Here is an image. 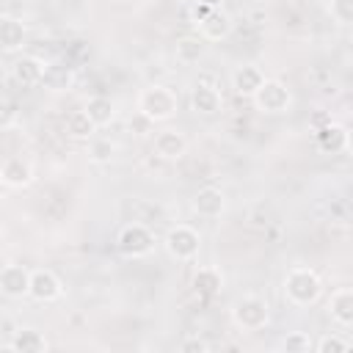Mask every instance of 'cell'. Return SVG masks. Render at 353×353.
I'll use <instances>...</instances> for the list:
<instances>
[{
	"label": "cell",
	"mask_w": 353,
	"mask_h": 353,
	"mask_svg": "<svg viewBox=\"0 0 353 353\" xmlns=\"http://www.w3.org/2000/svg\"><path fill=\"white\" fill-rule=\"evenodd\" d=\"M317 143H320L323 152H331V154L345 152V149H347V130H345L342 124L328 121L325 127L317 130Z\"/></svg>",
	"instance_id": "e0dca14e"
},
{
	"label": "cell",
	"mask_w": 353,
	"mask_h": 353,
	"mask_svg": "<svg viewBox=\"0 0 353 353\" xmlns=\"http://www.w3.org/2000/svg\"><path fill=\"white\" fill-rule=\"evenodd\" d=\"M262 80H265V74H262V69L254 66V63L237 66V69L232 72V88H234L240 97H251V94L262 85Z\"/></svg>",
	"instance_id": "9a60e30c"
},
{
	"label": "cell",
	"mask_w": 353,
	"mask_h": 353,
	"mask_svg": "<svg viewBox=\"0 0 353 353\" xmlns=\"http://www.w3.org/2000/svg\"><path fill=\"white\" fill-rule=\"evenodd\" d=\"M232 317H234V323H237L240 328H245V331H259V328L268 325L270 312H268V303H265L262 298L245 295V298H240V301L234 303Z\"/></svg>",
	"instance_id": "8992f818"
},
{
	"label": "cell",
	"mask_w": 353,
	"mask_h": 353,
	"mask_svg": "<svg viewBox=\"0 0 353 353\" xmlns=\"http://www.w3.org/2000/svg\"><path fill=\"white\" fill-rule=\"evenodd\" d=\"M190 108L201 116H215L223 108V99H221L218 88H212L207 83H196L190 91Z\"/></svg>",
	"instance_id": "30bf717a"
},
{
	"label": "cell",
	"mask_w": 353,
	"mask_h": 353,
	"mask_svg": "<svg viewBox=\"0 0 353 353\" xmlns=\"http://www.w3.org/2000/svg\"><path fill=\"white\" fill-rule=\"evenodd\" d=\"M312 345H314V342H312L309 334H303V331H292V334H287L284 342H281V347H284L287 353H309Z\"/></svg>",
	"instance_id": "d4e9b609"
},
{
	"label": "cell",
	"mask_w": 353,
	"mask_h": 353,
	"mask_svg": "<svg viewBox=\"0 0 353 353\" xmlns=\"http://www.w3.org/2000/svg\"><path fill=\"white\" fill-rule=\"evenodd\" d=\"M331 17L339 25H350L353 22V0H331Z\"/></svg>",
	"instance_id": "83f0119b"
},
{
	"label": "cell",
	"mask_w": 353,
	"mask_h": 353,
	"mask_svg": "<svg viewBox=\"0 0 353 353\" xmlns=\"http://www.w3.org/2000/svg\"><path fill=\"white\" fill-rule=\"evenodd\" d=\"M74 74L66 63H47L44 66V77H41V85L50 88V91H66L72 85Z\"/></svg>",
	"instance_id": "44dd1931"
},
{
	"label": "cell",
	"mask_w": 353,
	"mask_h": 353,
	"mask_svg": "<svg viewBox=\"0 0 353 353\" xmlns=\"http://www.w3.org/2000/svg\"><path fill=\"white\" fill-rule=\"evenodd\" d=\"M284 295L295 306H312L323 295V281L312 268H292L284 279Z\"/></svg>",
	"instance_id": "6da1fadb"
},
{
	"label": "cell",
	"mask_w": 353,
	"mask_h": 353,
	"mask_svg": "<svg viewBox=\"0 0 353 353\" xmlns=\"http://www.w3.org/2000/svg\"><path fill=\"white\" fill-rule=\"evenodd\" d=\"M138 110L149 121H168L176 113V94L165 85H146L138 94Z\"/></svg>",
	"instance_id": "7a4b0ae2"
},
{
	"label": "cell",
	"mask_w": 353,
	"mask_h": 353,
	"mask_svg": "<svg viewBox=\"0 0 353 353\" xmlns=\"http://www.w3.org/2000/svg\"><path fill=\"white\" fill-rule=\"evenodd\" d=\"M199 6H207V8H221V3L223 0H196Z\"/></svg>",
	"instance_id": "1f68e13d"
},
{
	"label": "cell",
	"mask_w": 353,
	"mask_h": 353,
	"mask_svg": "<svg viewBox=\"0 0 353 353\" xmlns=\"http://www.w3.org/2000/svg\"><path fill=\"white\" fill-rule=\"evenodd\" d=\"M199 248H201V237H199V232H196L193 226L176 223V226L168 229V234H165V251H168V256H174L176 262H190V259H196Z\"/></svg>",
	"instance_id": "3957f363"
},
{
	"label": "cell",
	"mask_w": 353,
	"mask_h": 353,
	"mask_svg": "<svg viewBox=\"0 0 353 353\" xmlns=\"http://www.w3.org/2000/svg\"><path fill=\"white\" fill-rule=\"evenodd\" d=\"M221 287H223V276H221L218 268H199V270H196V276H193V290H196L199 295L212 298V295L221 292Z\"/></svg>",
	"instance_id": "ffe728a7"
},
{
	"label": "cell",
	"mask_w": 353,
	"mask_h": 353,
	"mask_svg": "<svg viewBox=\"0 0 353 353\" xmlns=\"http://www.w3.org/2000/svg\"><path fill=\"white\" fill-rule=\"evenodd\" d=\"M25 44V25L14 17H0V47L14 52Z\"/></svg>",
	"instance_id": "d6986e66"
},
{
	"label": "cell",
	"mask_w": 353,
	"mask_h": 353,
	"mask_svg": "<svg viewBox=\"0 0 353 353\" xmlns=\"http://www.w3.org/2000/svg\"><path fill=\"white\" fill-rule=\"evenodd\" d=\"M199 30H201V39L204 41H221L232 33V17L221 8H212L201 22H199Z\"/></svg>",
	"instance_id": "8fae6325"
},
{
	"label": "cell",
	"mask_w": 353,
	"mask_h": 353,
	"mask_svg": "<svg viewBox=\"0 0 353 353\" xmlns=\"http://www.w3.org/2000/svg\"><path fill=\"white\" fill-rule=\"evenodd\" d=\"M6 347L14 350V353H44L50 345H47V339H44L41 331H36V328H19V331H14V336L8 339Z\"/></svg>",
	"instance_id": "5bb4252c"
},
{
	"label": "cell",
	"mask_w": 353,
	"mask_h": 353,
	"mask_svg": "<svg viewBox=\"0 0 353 353\" xmlns=\"http://www.w3.org/2000/svg\"><path fill=\"white\" fill-rule=\"evenodd\" d=\"M30 290V270L25 265H6L0 270V292L6 298H25Z\"/></svg>",
	"instance_id": "ba28073f"
},
{
	"label": "cell",
	"mask_w": 353,
	"mask_h": 353,
	"mask_svg": "<svg viewBox=\"0 0 353 353\" xmlns=\"http://www.w3.org/2000/svg\"><path fill=\"white\" fill-rule=\"evenodd\" d=\"M94 130H97V124L88 119L85 110H74V113L66 116V132H69L72 138H77V141H91V138H94Z\"/></svg>",
	"instance_id": "603a6c76"
},
{
	"label": "cell",
	"mask_w": 353,
	"mask_h": 353,
	"mask_svg": "<svg viewBox=\"0 0 353 353\" xmlns=\"http://www.w3.org/2000/svg\"><path fill=\"white\" fill-rule=\"evenodd\" d=\"M223 207H226V199H223V193L218 188L207 185V188L196 190V196H193V210L201 218H218L223 212Z\"/></svg>",
	"instance_id": "7c38bea8"
},
{
	"label": "cell",
	"mask_w": 353,
	"mask_h": 353,
	"mask_svg": "<svg viewBox=\"0 0 353 353\" xmlns=\"http://www.w3.org/2000/svg\"><path fill=\"white\" fill-rule=\"evenodd\" d=\"M14 116H17V113H14V105L0 97V130L11 127V124H14Z\"/></svg>",
	"instance_id": "f546056e"
},
{
	"label": "cell",
	"mask_w": 353,
	"mask_h": 353,
	"mask_svg": "<svg viewBox=\"0 0 353 353\" xmlns=\"http://www.w3.org/2000/svg\"><path fill=\"white\" fill-rule=\"evenodd\" d=\"M317 353H345L347 347H350V342L345 339V336H336V334H325L323 339H317L314 345H312Z\"/></svg>",
	"instance_id": "484cf974"
},
{
	"label": "cell",
	"mask_w": 353,
	"mask_h": 353,
	"mask_svg": "<svg viewBox=\"0 0 353 353\" xmlns=\"http://www.w3.org/2000/svg\"><path fill=\"white\" fill-rule=\"evenodd\" d=\"M0 234H3V229H0Z\"/></svg>",
	"instance_id": "d6a6232c"
},
{
	"label": "cell",
	"mask_w": 353,
	"mask_h": 353,
	"mask_svg": "<svg viewBox=\"0 0 353 353\" xmlns=\"http://www.w3.org/2000/svg\"><path fill=\"white\" fill-rule=\"evenodd\" d=\"M30 179H33V171H30V165L22 157L3 160V165H0V182L3 185H8V188H25Z\"/></svg>",
	"instance_id": "2e32d148"
},
{
	"label": "cell",
	"mask_w": 353,
	"mask_h": 353,
	"mask_svg": "<svg viewBox=\"0 0 353 353\" xmlns=\"http://www.w3.org/2000/svg\"><path fill=\"white\" fill-rule=\"evenodd\" d=\"M210 11H212V8H207V6H199V3H196V6H193V22L199 25V22H201V19H204Z\"/></svg>",
	"instance_id": "4dcf8cb0"
},
{
	"label": "cell",
	"mask_w": 353,
	"mask_h": 353,
	"mask_svg": "<svg viewBox=\"0 0 353 353\" xmlns=\"http://www.w3.org/2000/svg\"><path fill=\"white\" fill-rule=\"evenodd\" d=\"M116 245H119V251H121L124 256L138 259V256L152 254V248H154V234H152V229L143 226V223H127V226L119 232Z\"/></svg>",
	"instance_id": "5b68a950"
},
{
	"label": "cell",
	"mask_w": 353,
	"mask_h": 353,
	"mask_svg": "<svg viewBox=\"0 0 353 353\" xmlns=\"http://www.w3.org/2000/svg\"><path fill=\"white\" fill-rule=\"evenodd\" d=\"M116 146L108 141V138H91V146H88V154L94 163H110Z\"/></svg>",
	"instance_id": "4316f807"
},
{
	"label": "cell",
	"mask_w": 353,
	"mask_h": 353,
	"mask_svg": "<svg viewBox=\"0 0 353 353\" xmlns=\"http://www.w3.org/2000/svg\"><path fill=\"white\" fill-rule=\"evenodd\" d=\"M204 55V39L201 36H182L176 41V61L179 63H199Z\"/></svg>",
	"instance_id": "cb8c5ba5"
},
{
	"label": "cell",
	"mask_w": 353,
	"mask_h": 353,
	"mask_svg": "<svg viewBox=\"0 0 353 353\" xmlns=\"http://www.w3.org/2000/svg\"><path fill=\"white\" fill-rule=\"evenodd\" d=\"M251 102H254L256 110H262V113H284V110L290 108V102H292V94H290V88H287L281 80L265 77L262 85L251 94Z\"/></svg>",
	"instance_id": "277c9868"
},
{
	"label": "cell",
	"mask_w": 353,
	"mask_h": 353,
	"mask_svg": "<svg viewBox=\"0 0 353 353\" xmlns=\"http://www.w3.org/2000/svg\"><path fill=\"white\" fill-rule=\"evenodd\" d=\"M61 292H63L61 279H58L50 268H36V270H30V290H28L30 298H36V301H41V303H50V301L61 298Z\"/></svg>",
	"instance_id": "52a82bcc"
},
{
	"label": "cell",
	"mask_w": 353,
	"mask_h": 353,
	"mask_svg": "<svg viewBox=\"0 0 353 353\" xmlns=\"http://www.w3.org/2000/svg\"><path fill=\"white\" fill-rule=\"evenodd\" d=\"M85 113H88V119L97 124V127H105V124H110L113 121V116H116V110H113V102L108 99V97H91L88 102H85V108H83Z\"/></svg>",
	"instance_id": "7402d4cb"
},
{
	"label": "cell",
	"mask_w": 353,
	"mask_h": 353,
	"mask_svg": "<svg viewBox=\"0 0 353 353\" xmlns=\"http://www.w3.org/2000/svg\"><path fill=\"white\" fill-rule=\"evenodd\" d=\"M44 66L39 58L33 55H22L17 63H14V80L22 83V85H39L41 77H44Z\"/></svg>",
	"instance_id": "ac0fdd59"
},
{
	"label": "cell",
	"mask_w": 353,
	"mask_h": 353,
	"mask_svg": "<svg viewBox=\"0 0 353 353\" xmlns=\"http://www.w3.org/2000/svg\"><path fill=\"white\" fill-rule=\"evenodd\" d=\"M152 152L160 157V160H179L185 152H188V141L179 130H160L154 135V143H152Z\"/></svg>",
	"instance_id": "9c48e42d"
},
{
	"label": "cell",
	"mask_w": 353,
	"mask_h": 353,
	"mask_svg": "<svg viewBox=\"0 0 353 353\" xmlns=\"http://www.w3.org/2000/svg\"><path fill=\"white\" fill-rule=\"evenodd\" d=\"M179 350H182V353H207L210 345H207L204 339H199V336H190V339H185V342L179 345Z\"/></svg>",
	"instance_id": "f1b7e54d"
},
{
	"label": "cell",
	"mask_w": 353,
	"mask_h": 353,
	"mask_svg": "<svg viewBox=\"0 0 353 353\" xmlns=\"http://www.w3.org/2000/svg\"><path fill=\"white\" fill-rule=\"evenodd\" d=\"M331 320L339 323L342 328L353 325V290L350 287H339L331 292V303H328Z\"/></svg>",
	"instance_id": "4fadbf2b"
}]
</instances>
